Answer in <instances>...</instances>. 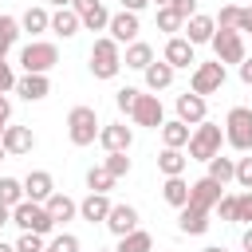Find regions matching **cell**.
Masks as SVG:
<instances>
[{"mask_svg":"<svg viewBox=\"0 0 252 252\" xmlns=\"http://www.w3.org/2000/svg\"><path fill=\"white\" fill-rule=\"evenodd\" d=\"M91 75L94 79H102V83H110V79H118V71H122V51H118V43L110 39V35H98L94 39V47H91Z\"/></svg>","mask_w":252,"mask_h":252,"instance_id":"cell-3","label":"cell"},{"mask_svg":"<svg viewBox=\"0 0 252 252\" xmlns=\"http://www.w3.org/2000/svg\"><path fill=\"white\" fill-rule=\"evenodd\" d=\"M0 146H4V154L8 158H24V154H32L35 150V134H32V126H4V134H0Z\"/></svg>","mask_w":252,"mask_h":252,"instance_id":"cell-13","label":"cell"},{"mask_svg":"<svg viewBox=\"0 0 252 252\" xmlns=\"http://www.w3.org/2000/svg\"><path fill=\"white\" fill-rule=\"evenodd\" d=\"M51 193H55V177H51L47 169H32V173L24 177V201H35V205H43Z\"/></svg>","mask_w":252,"mask_h":252,"instance_id":"cell-18","label":"cell"},{"mask_svg":"<svg viewBox=\"0 0 252 252\" xmlns=\"http://www.w3.org/2000/svg\"><path fill=\"white\" fill-rule=\"evenodd\" d=\"M4 126H8V118H0V134H4Z\"/></svg>","mask_w":252,"mask_h":252,"instance_id":"cell-57","label":"cell"},{"mask_svg":"<svg viewBox=\"0 0 252 252\" xmlns=\"http://www.w3.org/2000/svg\"><path fill=\"white\" fill-rule=\"evenodd\" d=\"M177 228L185 236H205L209 232V213L205 209H193V205H181L177 209Z\"/></svg>","mask_w":252,"mask_h":252,"instance_id":"cell-22","label":"cell"},{"mask_svg":"<svg viewBox=\"0 0 252 252\" xmlns=\"http://www.w3.org/2000/svg\"><path fill=\"white\" fill-rule=\"evenodd\" d=\"M94 252H114V248H94Z\"/></svg>","mask_w":252,"mask_h":252,"instance_id":"cell-59","label":"cell"},{"mask_svg":"<svg viewBox=\"0 0 252 252\" xmlns=\"http://www.w3.org/2000/svg\"><path fill=\"white\" fill-rule=\"evenodd\" d=\"M213 43V55H217V63L220 67H228V63H244L248 59V51H244V35L240 32H224V28H217V35L209 39Z\"/></svg>","mask_w":252,"mask_h":252,"instance_id":"cell-7","label":"cell"},{"mask_svg":"<svg viewBox=\"0 0 252 252\" xmlns=\"http://www.w3.org/2000/svg\"><path fill=\"white\" fill-rule=\"evenodd\" d=\"M98 130H102V122H98V110L94 106H71L67 110V138H71V146H94L98 142Z\"/></svg>","mask_w":252,"mask_h":252,"instance_id":"cell-1","label":"cell"},{"mask_svg":"<svg viewBox=\"0 0 252 252\" xmlns=\"http://www.w3.org/2000/svg\"><path fill=\"white\" fill-rule=\"evenodd\" d=\"M16 94H20L24 102H43V98L51 94V79H47V75H20V79H16Z\"/></svg>","mask_w":252,"mask_h":252,"instance_id":"cell-20","label":"cell"},{"mask_svg":"<svg viewBox=\"0 0 252 252\" xmlns=\"http://www.w3.org/2000/svg\"><path fill=\"white\" fill-rule=\"evenodd\" d=\"M236 71H240V83H248V87H252V59H244Z\"/></svg>","mask_w":252,"mask_h":252,"instance_id":"cell-49","label":"cell"},{"mask_svg":"<svg viewBox=\"0 0 252 252\" xmlns=\"http://www.w3.org/2000/svg\"><path fill=\"white\" fill-rule=\"evenodd\" d=\"M51 32L63 35V39H71V35L83 32V24H79V16H75L71 8H55V12H51Z\"/></svg>","mask_w":252,"mask_h":252,"instance_id":"cell-29","label":"cell"},{"mask_svg":"<svg viewBox=\"0 0 252 252\" xmlns=\"http://www.w3.org/2000/svg\"><path fill=\"white\" fill-rule=\"evenodd\" d=\"M181 28H185V20L165 4V8H158V32H169V35H181Z\"/></svg>","mask_w":252,"mask_h":252,"instance_id":"cell-36","label":"cell"},{"mask_svg":"<svg viewBox=\"0 0 252 252\" xmlns=\"http://www.w3.org/2000/svg\"><path fill=\"white\" fill-rule=\"evenodd\" d=\"M16 71H12V63L8 59H0V94H8V91H16Z\"/></svg>","mask_w":252,"mask_h":252,"instance_id":"cell-45","label":"cell"},{"mask_svg":"<svg viewBox=\"0 0 252 252\" xmlns=\"http://www.w3.org/2000/svg\"><path fill=\"white\" fill-rule=\"evenodd\" d=\"M138 32H142V24H138V16L134 12H114L110 16V24H106V35L122 47V43H134L138 39Z\"/></svg>","mask_w":252,"mask_h":252,"instance_id":"cell-15","label":"cell"},{"mask_svg":"<svg viewBox=\"0 0 252 252\" xmlns=\"http://www.w3.org/2000/svg\"><path fill=\"white\" fill-rule=\"evenodd\" d=\"M205 165H209V173H205V177H213L217 185H228V181L236 177V158H224V154H217V158H209Z\"/></svg>","mask_w":252,"mask_h":252,"instance_id":"cell-31","label":"cell"},{"mask_svg":"<svg viewBox=\"0 0 252 252\" xmlns=\"http://www.w3.org/2000/svg\"><path fill=\"white\" fill-rule=\"evenodd\" d=\"M0 118H12V98L0 94Z\"/></svg>","mask_w":252,"mask_h":252,"instance_id":"cell-51","label":"cell"},{"mask_svg":"<svg viewBox=\"0 0 252 252\" xmlns=\"http://www.w3.org/2000/svg\"><path fill=\"white\" fill-rule=\"evenodd\" d=\"M4 224H12V209H8V205H0V228H4Z\"/></svg>","mask_w":252,"mask_h":252,"instance_id":"cell-52","label":"cell"},{"mask_svg":"<svg viewBox=\"0 0 252 252\" xmlns=\"http://www.w3.org/2000/svg\"><path fill=\"white\" fill-rule=\"evenodd\" d=\"M240 248L252 252V224H244V232H240Z\"/></svg>","mask_w":252,"mask_h":252,"instance_id":"cell-50","label":"cell"},{"mask_svg":"<svg viewBox=\"0 0 252 252\" xmlns=\"http://www.w3.org/2000/svg\"><path fill=\"white\" fill-rule=\"evenodd\" d=\"M146 4H150V0H122V12H134V16H138Z\"/></svg>","mask_w":252,"mask_h":252,"instance_id":"cell-48","label":"cell"},{"mask_svg":"<svg viewBox=\"0 0 252 252\" xmlns=\"http://www.w3.org/2000/svg\"><path fill=\"white\" fill-rule=\"evenodd\" d=\"M220 197H224V185H217L213 177H197V181H189V205H193V209L213 213Z\"/></svg>","mask_w":252,"mask_h":252,"instance_id":"cell-14","label":"cell"},{"mask_svg":"<svg viewBox=\"0 0 252 252\" xmlns=\"http://www.w3.org/2000/svg\"><path fill=\"white\" fill-rule=\"evenodd\" d=\"M150 63H154V47H150L146 39H134V43H126L122 67H130V71H146Z\"/></svg>","mask_w":252,"mask_h":252,"instance_id":"cell-25","label":"cell"},{"mask_svg":"<svg viewBox=\"0 0 252 252\" xmlns=\"http://www.w3.org/2000/svg\"><path fill=\"white\" fill-rule=\"evenodd\" d=\"M71 12L79 16V24L87 32H106V24H110V12L102 0H71Z\"/></svg>","mask_w":252,"mask_h":252,"instance_id":"cell-11","label":"cell"},{"mask_svg":"<svg viewBox=\"0 0 252 252\" xmlns=\"http://www.w3.org/2000/svg\"><path fill=\"white\" fill-rule=\"evenodd\" d=\"M98 146H102L106 154H130V146H134V130H130L126 122H106V126L98 130Z\"/></svg>","mask_w":252,"mask_h":252,"instance_id":"cell-12","label":"cell"},{"mask_svg":"<svg viewBox=\"0 0 252 252\" xmlns=\"http://www.w3.org/2000/svg\"><path fill=\"white\" fill-rule=\"evenodd\" d=\"M173 75H177V71H173L165 59H154V63L142 71V79H146V91H150V94H158V91L173 87Z\"/></svg>","mask_w":252,"mask_h":252,"instance_id":"cell-23","label":"cell"},{"mask_svg":"<svg viewBox=\"0 0 252 252\" xmlns=\"http://www.w3.org/2000/svg\"><path fill=\"white\" fill-rule=\"evenodd\" d=\"M12 224H16L20 232H39V236H51V232H55L51 213H47L43 205H35V201H20V205L12 209Z\"/></svg>","mask_w":252,"mask_h":252,"instance_id":"cell-5","label":"cell"},{"mask_svg":"<svg viewBox=\"0 0 252 252\" xmlns=\"http://www.w3.org/2000/svg\"><path fill=\"white\" fill-rule=\"evenodd\" d=\"M55 63H59V47L47 43V39H32V43L20 51V67H24V75H47Z\"/></svg>","mask_w":252,"mask_h":252,"instance_id":"cell-6","label":"cell"},{"mask_svg":"<svg viewBox=\"0 0 252 252\" xmlns=\"http://www.w3.org/2000/svg\"><path fill=\"white\" fill-rule=\"evenodd\" d=\"M43 252H51V248H43Z\"/></svg>","mask_w":252,"mask_h":252,"instance_id":"cell-60","label":"cell"},{"mask_svg":"<svg viewBox=\"0 0 252 252\" xmlns=\"http://www.w3.org/2000/svg\"><path fill=\"white\" fill-rule=\"evenodd\" d=\"M47 248H51V252H79L83 244H79V236H75V232H55Z\"/></svg>","mask_w":252,"mask_h":252,"instance_id":"cell-40","label":"cell"},{"mask_svg":"<svg viewBox=\"0 0 252 252\" xmlns=\"http://www.w3.org/2000/svg\"><path fill=\"white\" fill-rule=\"evenodd\" d=\"M47 248V236H39V232H20V240H16V252H43Z\"/></svg>","mask_w":252,"mask_h":252,"instance_id":"cell-39","label":"cell"},{"mask_svg":"<svg viewBox=\"0 0 252 252\" xmlns=\"http://www.w3.org/2000/svg\"><path fill=\"white\" fill-rule=\"evenodd\" d=\"M169 8L181 16V20H189V16H197V0H169Z\"/></svg>","mask_w":252,"mask_h":252,"instance_id":"cell-46","label":"cell"},{"mask_svg":"<svg viewBox=\"0 0 252 252\" xmlns=\"http://www.w3.org/2000/svg\"><path fill=\"white\" fill-rule=\"evenodd\" d=\"M161 201L173 205V209L189 205V181H185V177H165V181H161Z\"/></svg>","mask_w":252,"mask_h":252,"instance_id":"cell-30","label":"cell"},{"mask_svg":"<svg viewBox=\"0 0 252 252\" xmlns=\"http://www.w3.org/2000/svg\"><path fill=\"white\" fill-rule=\"evenodd\" d=\"M213 20H217V28H224V32H236V20H240V4H220V12H217Z\"/></svg>","mask_w":252,"mask_h":252,"instance_id":"cell-37","label":"cell"},{"mask_svg":"<svg viewBox=\"0 0 252 252\" xmlns=\"http://www.w3.org/2000/svg\"><path fill=\"white\" fill-rule=\"evenodd\" d=\"M201 252H228V248H220V244H209V248H201Z\"/></svg>","mask_w":252,"mask_h":252,"instance_id":"cell-54","label":"cell"},{"mask_svg":"<svg viewBox=\"0 0 252 252\" xmlns=\"http://www.w3.org/2000/svg\"><path fill=\"white\" fill-rule=\"evenodd\" d=\"M220 146H224V130L217 126V122H197L193 126V134H189V146H185V158L189 161H209V158H217L220 154Z\"/></svg>","mask_w":252,"mask_h":252,"instance_id":"cell-2","label":"cell"},{"mask_svg":"<svg viewBox=\"0 0 252 252\" xmlns=\"http://www.w3.org/2000/svg\"><path fill=\"white\" fill-rule=\"evenodd\" d=\"M114 252H154V236L146 228H134V232L118 236V248Z\"/></svg>","mask_w":252,"mask_h":252,"instance_id":"cell-32","label":"cell"},{"mask_svg":"<svg viewBox=\"0 0 252 252\" xmlns=\"http://www.w3.org/2000/svg\"><path fill=\"white\" fill-rule=\"evenodd\" d=\"M177 122H185V126H197V122H205L209 118V102L201 98V94H193V91H185V94H177Z\"/></svg>","mask_w":252,"mask_h":252,"instance_id":"cell-16","label":"cell"},{"mask_svg":"<svg viewBox=\"0 0 252 252\" xmlns=\"http://www.w3.org/2000/svg\"><path fill=\"white\" fill-rule=\"evenodd\" d=\"M138 94H142L138 87H122V91L114 94V106H118L122 114H130V110H134V102H138Z\"/></svg>","mask_w":252,"mask_h":252,"instance_id":"cell-42","label":"cell"},{"mask_svg":"<svg viewBox=\"0 0 252 252\" xmlns=\"http://www.w3.org/2000/svg\"><path fill=\"white\" fill-rule=\"evenodd\" d=\"M161 59H165L173 71H189V67H197V47H193L185 35H169V39H165Z\"/></svg>","mask_w":252,"mask_h":252,"instance_id":"cell-10","label":"cell"},{"mask_svg":"<svg viewBox=\"0 0 252 252\" xmlns=\"http://www.w3.org/2000/svg\"><path fill=\"white\" fill-rule=\"evenodd\" d=\"M240 189H252V158L244 154V158H236V177H232Z\"/></svg>","mask_w":252,"mask_h":252,"instance_id":"cell-43","label":"cell"},{"mask_svg":"<svg viewBox=\"0 0 252 252\" xmlns=\"http://www.w3.org/2000/svg\"><path fill=\"white\" fill-rule=\"evenodd\" d=\"M20 32H28V35H39V32H51V12H47L43 4H35V8H28V12L20 16Z\"/></svg>","mask_w":252,"mask_h":252,"instance_id":"cell-27","label":"cell"},{"mask_svg":"<svg viewBox=\"0 0 252 252\" xmlns=\"http://www.w3.org/2000/svg\"><path fill=\"white\" fill-rule=\"evenodd\" d=\"M181 35H185L193 47H201V43H209V39L217 35V20H213V16H205V12H197V16H189V20H185Z\"/></svg>","mask_w":252,"mask_h":252,"instance_id":"cell-19","label":"cell"},{"mask_svg":"<svg viewBox=\"0 0 252 252\" xmlns=\"http://www.w3.org/2000/svg\"><path fill=\"white\" fill-rule=\"evenodd\" d=\"M158 134H161V146H165V150H185V146H189L193 126H185V122H177V118H173V122H161V130H158Z\"/></svg>","mask_w":252,"mask_h":252,"instance_id":"cell-26","label":"cell"},{"mask_svg":"<svg viewBox=\"0 0 252 252\" xmlns=\"http://www.w3.org/2000/svg\"><path fill=\"white\" fill-rule=\"evenodd\" d=\"M16 39H20V20L16 16H0V59H8Z\"/></svg>","mask_w":252,"mask_h":252,"instance_id":"cell-33","label":"cell"},{"mask_svg":"<svg viewBox=\"0 0 252 252\" xmlns=\"http://www.w3.org/2000/svg\"><path fill=\"white\" fill-rule=\"evenodd\" d=\"M185 165H189L185 150H165V146H161V154H158V169H161V177H185Z\"/></svg>","mask_w":252,"mask_h":252,"instance_id":"cell-28","label":"cell"},{"mask_svg":"<svg viewBox=\"0 0 252 252\" xmlns=\"http://www.w3.org/2000/svg\"><path fill=\"white\" fill-rule=\"evenodd\" d=\"M87 189L91 193H110L114 189V177L106 173V165H91L87 169Z\"/></svg>","mask_w":252,"mask_h":252,"instance_id":"cell-35","label":"cell"},{"mask_svg":"<svg viewBox=\"0 0 252 252\" xmlns=\"http://www.w3.org/2000/svg\"><path fill=\"white\" fill-rule=\"evenodd\" d=\"M102 224H106L114 236H126V232H134V228H138V209H134V205H126V201H114Z\"/></svg>","mask_w":252,"mask_h":252,"instance_id":"cell-17","label":"cell"},{"mask_svg":"<svg viewBox=\"0 0 252 252\" xmlns=\"http://www.w3.org/2000/svg\"><path fill=\"white\" fill-rule=\"evenodd\" d=\"M43 4H51V8H71V0H43Z\"/></svg>","mask_w":252,"mask_h":252,"instance_id":"cell-53","label":"cell"},{"mask_svg":"<svg viewBox=\"0 0 252 252\" xmlns=\"http://www.w3.org/2000/svg\"><path fill=\"white\" fill-rule=\"evenodd\" d=\"M236 32H252V8H240V20H236Z\"/></svg>","mask_w":252,"mask_h":252,"instance_id":"cell-47","label":"cell"},{"mask_svg":"<svg viewBox=\"0 0 252 252\" xmlns=\"http://www.w3.org/2000/svg\"><path fill=\"white\" fill-rule=\"evenodd\" d=\"M236 224H252V189L236 193Z\"/></svg>","mask_w":252,"mask_h":252,"instance_id":"cell-41","label":"cell"},{"mask_svg":"<svg viewBox=\"0 0 252 252\" xmlns=\"http://www.w3.org/2000/svg\"><path fill=\"white\" fill-rule=\"evenodd\" d=\"M150 4H154V8H165V4H169V0H150Z\"/></svg>","mask_w":252,"mask_h":252,"instance_id":"cell-56","label":"cell"},{"mask_svg":"<svg viewBox=\"0 0 252 252\" xmlns=\"http://www.w3.org/2000/svg\"><path fill=\"white\" fill-rule=\"evenodd\" d=\"M4 158H8V154H4V146H0V161H4Z\"/></svg>","mask_w":252,"mask_h":252,"instance_id":"cell-58","label":"cell"},{"mask_svg":"<svg viewBox=\"0 0 252 252\" xmlns=\"http://www.w3.org/2000/svg\"><path fill=\"white\" fill-rule=\"evenodd\" d=\"M130 122H134V126L161 130V122H165V106H161V98L142 91V94H138V102H134V110H130Z\"/></svg>","mask_w":252,"mask_h":252,"instance_id":"cell-9","label":"cell"},{"mask_svg":"<svg viewBox=\"0 0 252 252\" xmlns=\"http://www.w3.org/2000/svg\"><path fill=\"white\" fill-rule=\"evenodd\" d=\"M43 209L51 213V220H55V224H67L71 217H79V201H71V197H67V193H59V189L43 201Z\"/></svg>","mask_w":252,"mask_h":252,"instance_id":"cell-24","label":"cell"},{"mask_svg":"<svg viewBox=\"0 0 252 252\" xmlns=\"http://www.w3.org/2000/svg\"><path fill=\"white\" fill-rule=\"evenodd\" d=\"M20 201H24V181L20 177H0V205L16 209Z\"/></svg>","mask_w":252,"mask_h":252,"instance_id":"cell-34","label":"cell"},{"mask_svg":"<svg viewBox=\"0 0 252 252\" xmlns=\"http://www.w3.org/2000/svg\"><path fill=\"white\" fill-rule=\"evenodd\" d=\"M102 165H106V173H110L114 181L130 173V158H126V154H106V161H102Z\"/></svg>","mask_w":252,"mask_h":252,"instance_id":"cell-38","label":"cell"},{"mask_svg":"<svg viewBox=\"0 0 252 252\" xmlns=\"http://www.w3.org/2000/svg\"><path fill=\"white\" fill-rule=\"evenodd\" d=\"M0 252H16V244H4V240H0Z\"/></svg>","mask_w":252,"mask_h":252,"instance_id":"cell-55","label":"cell"},{"mask_svg":"<svg viewBox=\"0 0 252 252\" xmlns=\"http://www.w3.org/2000/svg\"><path fill=\"white\" fill-rule=\"evenodd\" d=\"M224 79H228V71H224L217 59H213V63H197L193 75H189V91L205 98V94H217V91L224 87Z\"/></svg>","mask_w":252,"mask_h":252,"instance_id":"cell-8","label":"cell"},{"mask_svg":"<svg viewBox=\"0 0 252 252\" xmlns=\"http://www.w3.org/2000/svg\"><path fill=\"white\" fill-rule=\"evenodd\" d=\"M217 213H220V220L236 224V193H224V197L217 201Z\"/></svg>","mask_w":252,"mask_h":252,"instance_id":"cell-44","label":"cell"},{"mask_svg":"<svg viewBox=\"0 0 252 252\" xmlns=\"http://www.w3.org/2000/svg\"><path fill=\"white\" fill-rule=\"evenodd\" d=\"M110 193H87L83 201H79V217L87 220V224H102L106 220V213H110Z\"/></svg>","mask_w":252,"mask_h":252,"instance_id":"cell-21","label":"cell"},{"mask_svg":"<svg viewBox=\"0 0 252 252\" xmlns=\"http://www.w3.org/2000/svg\"><path fill=\"white\" fill-rule=\"evenodd\" d=\"M220 130H224V146H232L236 154H252V106H232Z\"/></svg>","mask_w":252,"mask_h":252,"instance_id":"cell-4","label":"cell"}]
</instances>
